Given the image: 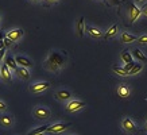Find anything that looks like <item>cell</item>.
Segmentation results:
<instances>
[{
  "mask_svg": "<svg viewBox=\"0 0 147 135\" xmlns=\"http://www.w3.org/2000/svg\"><path fill=\"white\" fill-rule=\"evenodd\" d=\"M5 109H7V105L3 101H0V111H5Z\"/></svg>",
  "mask_w": 147,
  "mask_h": 135,
  "instance_id": "f1b7e54d",
  "label": "cell"
},
{
  "mask_svg": "<svg viewBox=\"0 0 147 135\" xmlns=\"http://www.w3.org/2000/svg\"><path fill=\"white\" fill-rule=\"evenodd\" d=\"M121 42H124V43H131V42H134V41H138V38L132 34H128V32H123L120 36Z\"/></svg>",
  "mask_w": 147,
  "mask_h": 135,
  "instance_id": "9a60e30c",
  "label": "cell"
},
{
  "mask_svg": "<svg viewBox=\"0 0 147 135\" xmlns=\"http://www.w3.org/2000/svg\"><path fill=\"white\" fill-rule=\"evenodd\" d=\"M47 128H49V124H45V126H42V127H38V128H35V130H32L31 132H28V134H27V135L42 134V132H46V131H47Z\"/></svg>",
  "mask_w": 147,
  "mask_h": 135,
  "instance_id": "603a6c76",
  "label": "cell"
},
{
  "mask_svg": "<svg viewBox=\"0 0 147 135\" xmlns=\"http://www.w3.org/2000/svg\"><path fill=\"white\" fill-rule=\"evenodd\" d=\"M35 135H45V132H42V134H35Z\"/></svg>",
  "mask_w": 147,
  "mask_h": 135,
  "instance_id": "e575fe53",
  "label": "cell"
},
{
  "mask_svg": "<svg viewBox=\"0 0 147 135\" xmlns=\"http://www.w3.org/2000/svg\"><path fill=\"white\" fill-rule=\"evenodd\" d=\"M142 68H143L142 63H135L134 66H132V69L128 72V74H136V73H139L142 70Z\"/></svg>",
  "mask_w": 147,
  "mask_h": 135,
  "instance_id": "cb8c5ba5",
  "label": "cell"
},
{
  "mask_svg": "<svg viewBox=\"0 0 147 135\" xmlns=\"http://www.w3.org/2000/svg\"><path fill=\"white\" fill-rule=\"evenodd\" d=\"M85 30L89 32L93 38H101V36H102L101 31H100V30H97V28H94V27H92V26H86V27H85Z\"/></svg>",
  "mask_w": 147,
  "mask_h": 135,
  "instance_id": "2e32d148",
  "label": "cell"
},
{
  "mask_svg": "<svg viewBox=\"0 0 147 135\" xmlns=\"http://www.w3.org/2000/svg\"><path fill=\"white\" fill-rule=\"evenodd\" d=\"M34 116L36 119H49L51 116V112H50V109L45 107H36L34 109Z\"/></svg>",
  "mask_w": 147,
  "mask_h": 135,
  "instance_id": "277c9868",
  "label": "cell"
},
{
  "mask_svg": "<svg viewBox=\"0 0 147 135\" xmlns=\"http://www.w3.org/2000/svg\"><path fill=\"white\" fill-rule=\"evenodd\" d=\"M146 131H147V124H146Z\"/></svg>",
  "mask_w": 147,
  "mask_h": 135,
  "instance_id": "74e56055",
  "label": "cell"
},
{
  "mask_svg": "<svg viewBox=\"0 0 147 135\" xmlns=\"http://www.w3.org/2000/svg\"><path fill=\"white\" fill-rule=\"evenodd\" d=\"M4 55H5V47H4V49H0V61L3 59V57H4Z\"/></svg>",
  "mask_w": 147,
  "mask_h": 135,
  "instance_id": "83f0119b",
  "label": "cell"
},
{
  "mask_svg": "<svg viewBox=\"0 0 147 135\" xmlns=\"http://www.w3.org/2000/svg\"><path fill=\"white\" fill-rule=\"evenodd\" d=\"M4 62L7 63V66H8L11 70H13V72L18 69V63H16V61H15V58H13L12 55H7L4 59Z\"/></svg>",
  "mask_w": 147,
  "mask_h": 135,
  "instance_id": "4fadbf2b",
  "label": "cell"
},
{
  "mask_svg": "<svg viewBox=\"0 0 147 135\" xmlns=\"http://www.w3.org/2000/svg\"><path fill=\"white\" fill-rule=\"evenodd\" d=\"M85 107V103L84 101H80V100H71L70 103L66 105V109L69 111V112H76V111H78V109H81V108Z\"/></svg>",
  "mask_w": 147,
  "mask_h": 135,
  "instance_id": "52a82bcc",
  "label": "cell"
},
{
  "mask_svg": "<svg viewBox=\"0 0 147 135\" xmlns=\"http://www.w3.org/2000/svg\"><path fill=\"white\" fill-rule=\"evenodd\" d=\"M121 59H123L125 63L132 62V54H129L128 50H123V51H121Z\"/></svg>",
  "mask_w": 147,
  "mask_h": 135,
  "instance_id": "7402d4cb",
  "label": "cell"
},
{
  "mask_svg": "<svg viewBox=\"0 0 147 135\" xmlns=\"http://www.w3.org/2000/svg\"><path fill=\"white\" fill-rule=\"evenodd\" d=\"M7 36H8L9 39H12L13 42H16V41H20V38L23 36V30H20V28H15V30H11L9 32H7Z\"/></svg>",
  "mask_w": 147,
  "mask_h": 135,
  "instance_id": "9c48e42d",
  "label": "cell"
},
{
  "mask_svg": "<svg viewBox=\"0 0 147 135\" xmlns=\"http://www.w3.org/2000/svg\"><path fill=\"white\" fill-rule=\"evenodd\" d=\"M63 63H65V57H63V54L59 53V51H53V53L49 55L47 61H46V66L49 68L50 70L57 72L59 68L63 66Z\"/></svg>",
  "mask_w": 147,
  "mask_h": 135,
  "instance_id": "6da1fadb",
  "label": "cell"
},
{
  "mask_svg": "<svg viewBox=\"0 0 147 135\" xmlns=\"http://www.w3.org/2000/svg\"><path fill=\"white\" fill-rule=\"evenodd\" d=\"M70 126L71 123H57V124H53V126H49L47 132H54V134L55 132H62V131H65Z\"/></svg>",
  "mask_w": 147,
  "mask_h": 135,
  "instance_id": "5b68a950",
  "label": "cell"
},
{
  "mask_svg": "<svg viewBox=\"0 0 147 135\" xmlns=\"http://www.w3.org/2000/svg\"><path fill=\"white\" fill-rule=\"evenodd\" d=\"M117 95H119L120 97H127V96L129 95L128 86L125 85V84H121V85H119V88H117Z\"/></svg>",
  "mask_w": 147,
  "mask_h": 135,
  "instance_id": "d6986e66",
  "label": "cell"
},
{
  "mask_svg": "<svg viewBox=\"0 0 147 135\" xmlns=\"http://www.w3.org/2000/svg\"><path fill=\"white\" fill-rule=\"evenodd\" d=\"M132 57L136 58L138 61H140V62H147V57L139 49H135L134 51H132Z\"/></svg>",
  "mask_w": 147,
  "mask_h": 135,
  "instance_id": "e0dca14e",
  "label": "cell"
},
{
  "mask_svg": "<svg viewBox=\"0 0 147 135\" xmlns=\"http://www.w3.org/2000/svg\"><path fill=\"white\" fill-rule=\"evenodd\" d=\"M112 70L117 74V76H121V77H125V76H129L128 74V72L125 70L124 68H121V66H119V65H113L112 66Z\"/></svg>",
  "mask_w": 147,
  "mask_h": 135,
  "instance_id": "ac0fdd59",
  "label": "cell"
},
{
  "mask_svg": "<svg viewBox=\"0 0 147 135\" xmlns=\"http://www.w3.org/2000/svg\"><path fill=\"white\" fill-rule=\"evenodd\" d=\"M138 42L140 43V45H146L147 43V35H143V36H140V38H138Z\"/></svg>",
  "mask_w": 147,
  "mask_h": 135,
  "instance_id": "484cf974",
  "label": "cell"
},
{
  "mask_svg": "<svg viewBox=\"0 0 147 135\" xmlns=\"http://www.w3.org/2000/svg\"><path fill=\"white\" fill-rule=\"evenodd\" d=\"M15 73H16L20 78H23V80H28V78H30V73H28V69H27V68L18 66V69L15 70Z\"/></svg>",
  "mask_w": 147,
  "mask_h": 135,
  "instance_id": "7c38bea8",
  "label": "cell"
},
{
  "mask_svg": "<svg viewBox=\"0 0 147 135\" xmlns=\"http://www.w3.org/2000/svg\"><path fill=\"white\" fill-rule=\"evenodd\" d=\"M123 128H124L125 131H128V132H135V131H136L134 122L131 120L129 117H125L124 120H123Z\"/></svg>",
  "mask_w": 147,
  "mask_h": 135,
  "instance_id": "8fae6325",
  "label": "cell"
},
{
  "mask_svg": "<svg viewBox=\"0 0 147 135\" xmlns=\"http://www.w3.org/2000/svg\"><path fill=\"white\" fill-rule=\"evenodd\" d=\"M142 12H143V14H144V15H146V16H147V5H144V7H143V8H142Z\"/></svg>",
  "mask_w": 147,
  "mask_h": 135,
  "instance_id": "f546056e",
  "label": "cell"
},
{
  "mask_svg": "<svg viewBox=\"0 0 147 135\" xmlns=\"http://www.w3.org/2000/svg\"><path fill=\"white\" fill-rule=\"evenodd\" d=\"M11 72H12V70L7 66L5 62L0 65V76H1V78H3L5 82H11V81H12V74H11Z\"/></svg>",
  "mask_w": 147,
  "mask_h": 135,
  "instance_id": "3957f363",
  "label": "cell"
},
{
  "mask_svg": "<svg viewBox=\"0 0 147 135\" xmlns=\"http://www.w3.org/2000/svg\"><path fill=\"white\" fill-rule=\"evenodd\" d=\"M49 86H50V82L45 81V82H38V84H32V85H30V88H28V89L31 90L32 93H40V92H43V90L47 89Z\"/></svg>",
  "mask_w": 147,
  "mask_h": 135,
  "instance_id": "8992f818",
  "label": "cell"
},
{
  "mask_svg": "<svg viewBox=\"0 0 147 135\" xmlns=\"http://www.w3.org/2000/svg\"><path fill=\"white\" fill-rule=\"evenodd\" d=\"M142 14V9L138 8L135 5L134 1H128V16H129V23L136 22V19L139 18V15Z\"/></svg>",
  "mask_w": 147,
  "mask_h": 135,
  "instance_id": "7a4b0ae2",
  "label": "cell"
},
{
  "mask_svg": "<svg viewBox=\"0 0 147 135\" xmlns=\"http://www.w3.org/2000/svg\"><path fill=\"white\" fill-rule=\"evenodd\" d=\"M4 36H5L4 32H1V31H0V41H3V39H4Z\"/></svg>",
  "mask_w": 147,
  "mask_h": 135,
  "instance_id": "4dcf8cb0",
  "label": "cell"
},
{
  "mask_svg": "<svg viewBox=\"0 0 147 135\" xmlns=\"http://www.w3.org/2000/svg\"><path fill=\"white\" fill-rule=\"evenodd\" d=\"M47 1H50V3H54V1H57V0H47Z\"/></svg>",
  "mask_w": 147,
  "mask_h": 135,
  "instance_id": "836d02e7",
  "label": "cell"
},
{
  "mask_svg": "<svg viewBox=\"0 0 147 135\" xmlns=\"http://www.w3.org/2000/svg\"><path fill=\"white\" fill-rule=\"evenodd\" d=\"M134 65H135V62H134V61H132V62L125 63V65H124V69H125V70H127V72H129V70L132 69V66H134Z\"/></svg>",
  "mask_w": 147,
  "mask_h": 135,
  "instance_id": "4316f807",
  "label": "cell"
},
{
  "mask_svg": "<svg viewBox=\"0 0 147 135\" xmlns=\"http://www.w3.org/2000/svg\"><path fill=\"white\" fill-rule=\"evenodd\" d=\"M15 61L18 63V66H23V68H32V62L30 58H27L24 55H16L15 57Z\"/></svg>",
  "mask_w": 147,
  "mask_h": 135,
  "instance_id": "ba28073f",
  "label": "cell"
},
{
  "mask_svg": "<svg viewBox=\"0 0 147 135\" xmlns=\"http://www.w3.org/2000/svg\"><path fill=\"white\" fill-rule=\"evenodd\" d=\"M136 1H142V0H136Z\"/></svg>",
  "mask_w": 147,
  "mask_h": 135,
  "instance_id": "8d00e7d4",
  "label": "cell"
},
{
  "mask_svg": "<svg viewBox=\"0 0 147 135\" xmlns=\"http://www.w3.org/2000/svg\"><path fill=\"white\" fill-rule=\"evenodd\" d=\"M84 30H85V24H84V16H81L77 22V31H78V35L84 36Z\"/></svg>",
  "mask_w": 147,
  "mask_h": 135,
  "instance_id": "44dd1931",
  "label": "cell"
},
{
  "mask_svg": "<svg viewBox=\"0 0 147 135\" xmlns=\"http://www.w3.org/2000/svg\"><path fill=\"white\" fill-rule=\"evenodd\" d=\"M116 34H117V24H113V26L109 27V30H108L102 36H104L105 39H109V38H112V36H115Z\"/></svg>",
  "mask_w": 147,
  "mask_h": 135,
  "instance_id": "ffe728a7",
  "label": "cell"
},
{
  "mask_svg": "<svg viewBox=\"0 0 147 135\" xmlns=\"http://www.w3.org/2000/svg\"><path fill=\"white\" fill-rule=\"evenodd\" d=\"M3 42H4V47H9V46H12V43H13V41H12V39H9V38H8L7 35L4 36Z\"/></svg>",
  "mask_w": 147,
  "mask_h": 135,
  "instance_id": "d4e9b609",
  "label": "cell"
},
{
  "mask_svg": "<svg viewBox=\"0 0 147 135\" xmlns=\"http://www.w3.org/2000/svg\"><path fill=\"white\" fill-rule=\"evenodd\" d=\"M55 96H57V99H58V100L66 101V100H69V99L71 97V93L69 92V90H58Z\"/></svg>",
  "mask_w": 147,
  "mask_h": 135,
  "instance_id": "5bb4252c",
  "label": "cell"
},
{
  "mask_svg": "<svg viewBox=\"0 0 147 135\" xmlns=\"http://www.w3.org/2000/svg\"><path fill=\"white\" fill-rule=\"evenodd\" d=\"M112 1H113V4H117V3H119V0H112Z\"/></svg>",
  "mask_w": 147,
  "mask_h": 135,
  "instance_id": "d6a6232c",
  "label": "cell"
},
{
  "mask_svg": "<svg viewBox=\"0 0 147 135\" xmlns=\"http://www.w3.org/2000/svg\"><path fill=\"white\" fill-rule=\"evenodd\" d=\"M13 124V120L12 117L9 115H0V126L4 127V128H8Z\"/></svg>",
  "mask_w": 147,
  "mask_h": 135,
  "instance_id": "30bf717a",
  "label": "cell"
},
{
  "mask_svg": "<svg viewBox=\"0 0 147 135\" xmlns=\"http://www.w3.org/2000/svg\"><path fill=\"white\" fill-rule=\"evenodd\" d=\"M0 49H4V42L3 41H0Z\"/></svg>",
  "mask_w": 147,
  "mask_h": 135,
  "instance_id": "1f68e13d",
  "label": "cell"
},
{
  "mask_svg": "<svg viewBox=\"0 0 147 135\" xmlns=\"http://www.w3.org/2000/svg\"><path fill=\"white\" fill-rule=\"evenodd\" d=\"M32 1H39V0H32Z\"/></svg>",
  "mask_w": 147,
  "mask_h": 135,
  "instance_id": "d590c367",
  "label": "cell"
}]
</instances>
